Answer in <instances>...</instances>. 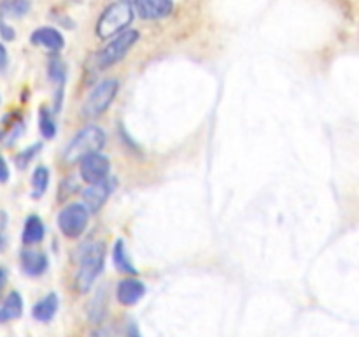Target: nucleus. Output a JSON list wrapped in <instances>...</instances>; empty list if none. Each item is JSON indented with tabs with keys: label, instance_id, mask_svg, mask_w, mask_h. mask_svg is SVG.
Instances as JSON below:
<instances>
[{
	"label": "nucleus",
	"instance_id": "nucleus-1",
	"mask_svg": "<svg viewBox=\"0 0 359 337\" xmlns=\"http://www.w3.org/2000/svg\"><path fill=\"white\" fill-rule=\"evenodd\" d=\"M133 18H135L133 4L130 0H116L98 18L97 35L104 41L114 37V35L125 32L126 27H130Z\"/></svg>",
	"mask_w": 359,
	"mask_h": 337
},
{
	"label": "nucleus",
	"instance_id": "nucleus-2",
	"mask_svg": "<svg viewBox=\"0 0 359 337\" xmlns=\"http://www.w3.org/2000/svg\"><path fill=\"white\" fill-rule=\"evenodd\" d=\"M105 146V133L98 126L90 125L81 130L79 133L72 137L63 151V160L67 164H76L81 161L84 157L91 153H100L102 147Z\"/></svg>",
	"mask_w": 359,
	"mask_h": 337
},
{
	"label": "nucleus",
	"instance_id": "nucleus-3",
	"mask_svg": "<svg viewBox=\"0 0 359 337\" xmlns=\"http://www.w3.org/2000/svg\"><path fill=\"white\" fill-rule=\"evenodd\" d=\"M105 263V246L102 242H91V244L84 246L81 251L79 260V272H77L76 283L79 291L86 293L91 286H93L95 279L98 274L102 272Z\"/></svg>",
	"mask_w": 359,
	"mask_h": 337
},
{
	"label": "nucleus",
	"instance_id": "nucleus-4",
	"mask_svg": "<svg viewBox=\"0 0 359 337\" xmlns=\"http://www.w3.org/2000/svg\"><path fill=\"white\" fill-rule=\"evenodd\" d=\"M139 41V32L137 30H125L121 34H118V37L112 39L104 49L97 55V65L100 69L105 67H111L114 63H118L119 60H123L126 56V53L135 46V42Z\"/></svg>",
	"mask_w": 359,
	"mask_h": 337
},
{
	"label": "nucleus",
	"instance_id": "nucleus-5",
	"mask_svg": "<svg viewBox=\"0 0 359 337\" xmlns=\"http://www.w3.org/2000/svg\"><path fill=\"white\" fill-rule=\"evenodd\" d=\"M118 81L116 79H105L102 83H98L93 90L88 95L86 102L83 105V112L88 118H97L100 116L109 105L114 100L116 93H118Z\"/></svg>",
	"mask_w": 359,
	"mask_h": 337
},
{
	"label": "nucleus",
	"instance_id": "nucleus-6",
	"mask_svg": "<svg viewBox=\"0 0 359 337\" xmlns=\"http://www.w3.org/2000/svg\"><path fill=\"white\" fill-rule=\"evenodd\" d=\"M90 221V211L84 204H70L58 214V227L65 237L77 239L84 234Z\"/></svg>",
	"mask_w": 359,
	"mask_h": 337
},
{
	"label": "nucleus",
	"instance_id": "nucleus-7",
	"mask_svg": "<svg viewBox=\"0 0 359 337\" xmlns=\"http://www.w3.org/2000/svg\"><path fill=\"white\" fill-rule=\"evenodd\" d=\"M109 168H111V161L107 157L100 153H91L81 160V178L86 183L93 185V183L104 181L109 178Z\"/></svg>",
	"mask_w": 359,
	"mask_h": 337
},
{
	"label": "nucleus",
	"instance_id": "nucleus-8",
	"mask_svg": "<svg viewBox=\"0 0 359 337\" xmlns=\"http://www.w3.org/2000/svg\"><path fill=\"white\" fill-rule=\"evenodd\" d=\"M133 11H137L142 20H161L170 16L174 11L172 0H135Z\"/></svg>",
	"mask_w": 359,
	"mask_h": 337
},
{
	"label": "nucleus",
	"instance_id": "nucleus-9",
	"mask_svg": "<svg viewBox=\"0 0 359 337\" xmlns=\"http://www.w3.org/2000/svg\"><path fill=\"white\" fill-rule=\"evenodd\" d=\"M109 193H111V183H109V179H104V181L93 183V185L88 186L83 192L86 209L90 211V213H97V211L107 202Z\"/></svg>",
	"mask_w": 359,
	"mask_h": 337
},
{
	"label": "nucleus",
	"instance_id": "nucleus-10",
	"mask_svg": "<svg viewBox=\"0 0 359 337\" xmlns=\"http://www.w3.org/2000/svg\"><path fill=\"white\" fill-rule=\"evenodd\" d=\"M116 295H118V300L123 305H135L146 295V286H144V283L140 279L128 277V279H123L118 284Z\"/></svg>",
	"mask_w": 359,
	"mask_h": 337
},
{
	"label": "nucleus",
	"instance_id": "nucleus-11",
	"mask_svg": "<svg viewBox=\"0 0 359 337\" xmlns=\"http://www.w3.org/2000/svg\"><path fill=\"white\" fill-rule=\"evenodd\" d=\"M30 41H32V44L42 46V48L49 49V51H53V53L62 51L63 46H65L63 35L51 27H41V28H37L35 32H32Z\"/></svg>",
	"mask_w": 359,
	"mask_h": 337
},
{
	"label": "nucleus",
	"instance_id": "nucleus-12",
	"mask_svg": "<svg viewBox=\"0 0 359 337\" xmlns=\"http://www.w3.org/2000/svg\"><path fill=\"white\" fill-rule=\"evenodd\" d=\"M21 269L28 276H41L48 269V256L42 251H34V249H25L20 256Z\"/></svg>",
	"mask_w": 359,
	"mask_h": 337
},
{
	"label": "nucleus",
	"instance_id": "nucleus-13",
	"mask_svg": "<svg viewBox=\"0 0 359 337\" xmlns=\"http://www.w3.org/2000/svg\"><path fill=\"white\" fill-rule=\"evenodd\" d=\"M48 76L49 79L55 83L56 86V111L62 105V97H63V88H65V63L58 58V56H53L48 63Z\"/></svg>",
	"mask_w": 359,
	"mask_h": 337
},
{
	"label": "nucleus",
	"instance_id": "nucleus-14",
	"mask_svg": "<svg viewBox=\"0 0 359 337\" xmlns=\"http://www.w3.org/2000/svg\"><path fill=\"white\" fill-rule=\"evenodd\" d=\"M56 311H58V297H56V293H49L34 305L32 316H34L37 322L46 323L51 322V319L55 318Z\"/></svg>",
	"mask_w": 359,
	"mask_h": 337
},
{
	"label": "nucleus",
	"instance_id": "nucleus-15",
	"mask_svg": "<svg viewBox=\"0 0 359 337\" xmlns=\"http://www.w3.org/2000/svg\"><path fill=\"white\" fill-rule=\"evenodd\" d=\"M21 312H23V298L18 291H11L4 304L0 305V322H11V319L20 318Z\"/></svg>",
	"mask_w": 359,
	"mask_h": 337
},
{
	"label": "nucleus",
	"instance_id": "nucleus-16",
	"mask_svg": "<svg viewBox=\"0 0 359 337\" xmlns=\"http://www.w3.org/2000/svg\"><path fill=\"white\" fill-rule=\"evenodd\" d=\"M44 237V225L42 220L35 214L27 218L25 221V230H23V242L25 244H37Z\"/></svg>",
	"mask_w": 359,
	"mask_h": 337
},
{
	"label": "nucleus",
	"instance_id": "nucleus-17",
	"mask_svg": "<svg viewBox=\"0 0 359 337\" xmlns=\"http://www.w3.org/2000/svg\"><path fill=\"white\" fill-rule=\"evenodd\" d=\"M30 0H4L0 4V18H21L30 13Z\"/></svg>",
	"mask_w": 359,
	"mask_h": 337
},
{
	"label": "nucleus",
	"instance_id": "nucleus-18",
	"mask_svg": "<svg viewBox=\"0 0 359 337\" xmlns=\"http://www.w3.org/2000/svg\"><path fill=\"white\" fill-rule=\"evenodd\" d=\"M112 258H114V265L118 270H123V272L135 274L137 269L133 267V263L130 262L128 255H126V248L123 239H118L114 244V251H112Z\"/></svg>",
	"mask_w": 359,
	"mask_h": 337
},
{
	"label": "nucleus",
	"instance_id": "nucleus-19",
	"mask_svg": "<svg viewBox=\"0 0 359 337\" xmlns=\"http://www.w3.org/2000/svg\"><path fill=\"white\" fill-rule=\"evenodd\" d=\"M49 183V171L41 165L34 171V176H32V197L34 199H41L44 195V192L48 190Z\"/></svg>",
	"mask_w": 359,
	"mask_h": 337
},
{
	"label": "nucleus",
	"instance_id": "nucleus-20",
	"mask_svg": "<svg viewBox=\"0 0 359 337\" xmlns=\"http://www.w3.org/2000/svg\"><path fill=\"white\" fill-rule=\"evenodd\" d=\"M39 128H41L42 137H46V139H51V137H55V133H56L55 121H53V118H51V112H49L46 107H42L41 114H39Z\"/></svg>",
	"mask_w": 359,
	"mask_h": 337
},
{
	"label": "nucleus",
	"instance_id": "nucleus-21",
	"mask_svg": "<svg viewBox=\"0 0 359 337\" xmlns=\"http://www.w3.org/2000/svg\"><path fill=\"white\" fill-rule=\"evenodd\" d=\"M0 35H2V39H6V41H13V39L16 37L13 28H11L7 23H4L2 20H0Z\"/></svg>",
	"mask_w": 359,
	"mask_h": 337
},
{
	"label": "nucleus",
	"instance_id": "nucleus-22",
	"mask_svg": "<svg viewBox=\"0 0 359 337\" xmlns=\"http://www.w3.org/2000/svg\"><path fill=\"white\" fill-rule=\"evenodd\" d=\"M7 179H9V167H7V161L0 154V183H6Z\"/></svg>",
	"mask_w": 359,
	"mask_h": 337
},
{
	"label": "nucleus",
	"instance_id": "nucleus-23",
	"mask_svg": "<svg viewBox=\"0 0 359 337\" xmlns=\"http://www.w3.org/2000/svg\"><path fill=\"white\" fill-rule=\"evenodd\" d=\"M7 62H9V56H7V49H6V46L0 44V72H2V70H6Z\"/></svg>",
	"mask_w": 359,
	"mask_h": 337
},
{
	"label": "nucleus",
	"instance_id": "nucleus-24",
	"mask_svg": "<svg viewBox=\"0 0 359 337\" xmlns=\"http://www.w3.org/2000/svg\"><path fill=\"white\" fill-rule=\"evenodd\" d=\"M6 281H7V272L2 269V267H0V290H2V288H4Z\"/></svg>",
	"mask_w": 359,
	"mask_h": 337
}]
</instances>
